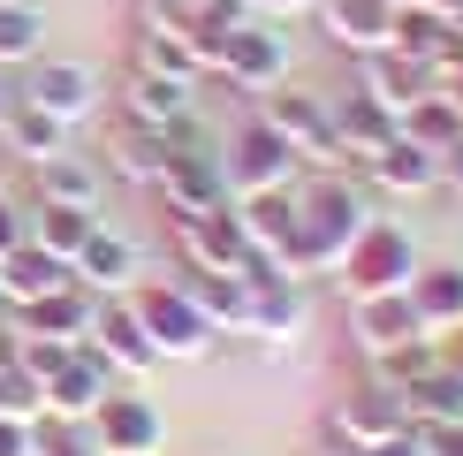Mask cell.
<instances>
[{
    "label": "cell",
    "mask_w": 463,
    "mask_h": 456,
    "mask_svg": "<svg viewBox=\"0 0 463 456\" xmlns=\"http://www.w3.org/2000/svg\"><path fill=\"white\" fill-rule=\"evenodd\" d=\"M373 228V198L342 176H319L312 190H297V266L304 274H335L342 252Z\"/></svg>",
    "instance_id": "cell-1"
},
{
    "label": "cell",
    "mask_w": 463,
    "mask_h": 456,
    "mask_svg": "<svg viewBox=\"0 0 463 456\" xmlns=\"http://www.w3.org/2000/svg\"><path fill=\"white\" fill-rule=\"evenodd\" d=\"M342 290H350V304L357 297H395V290H411V274H418V243H411V228H395V221H380L373 214V228L342 252Z\"/></svg>",
    "instance_id": "cell-2"
},
{
    "label": "cell",
    "mask_w": 463,
    "mask_h": 456,
    "mask_svg": "<svg viewBox=\"0 0 463 456\" xmlns=\"http://www.w3.org/2000/svg\"><path fill=\"white\" fill-rule=\"evenodd\" d=\"M221 176H228V190H288V176H297V152H288V138L281 129H266V122H243L236 129V145L221 152Z\"/></svg>",
    "instance_id": "cell-3"
},
{
    "label": "cell",
    "mask_w": 463,
    "mask_h": 456,
    "mask_svg": "<svg viewBox=\"0 0 463 456\" xmlns=\"http://www.w3.org/2000/svg\"><path fill=\"white\" fill-rule=\"evenodd\" d=\"M129 312L145 319V335H152V350H160V357H198V350H213V328H205V312L183 297V281H175V290H167V281H160V290H145Z\"/></svg>",
    "instance_id": "cell-4"
},
{
    "label": "cell",
    "mask_w": 463,
    "mask_h": 456,
    "mask_svg": "<svg viewBox=\"0 0 463 456\" xmlns=\"http://www.w3.org/2000/svg\"><path fill=\"white\" fill-rule=\"evenodd\" d=\"M326 426H335V442H342V449H380V442H395V433L411 426V411H402V395H395V388L364 380V388H350V395L335 404V418H326Z\"/></svg>",
    "instance_id": "cell-5"
},
{
    "label": "cell",
    "mask_w": 463,
    "mask_h": 456,
    "mask_svg": "<svg viewBox=\"0 0 463 456\" xmlns=\"http://www.w3.org/2000/svg\"><path fill=\"white\" fill-rule=\"evenodd\" d=\"M175 236L198 274H243L250 266V243H243V221L236 205H213V214H175Z\"/></svg>",
    "instance_id": "cell-6"
},
{
    "label": "cell",
    "mask_w": 463,
    "mask_h": 456,
    "mask_svg": "<svg viewBox=\"0 0 463 456\" xmlns=\"http://www.w3.org/2000/svg\"><path fill=\"white\" fill-rule=\"evenodd\" d=\"M266 129H281L297 160H342L335 152V107H319L312 91H266Z\"/></svg>",
    "instance_id": "cell-7"
},
{
    "label": "cell",
    "mask_w": 463,
    "mask_h": 456,
    "mask_svg": "<svg viewBox=\"0 0 463 456\" xmlns=\"http://www.w3.org/2000/svg\"><path fill=\"white\" fill-rule=\"evenodd\" d=\"M221 76L236 91H274L281 76H288V46H281V31H266V24H236L228 31V46H221Z\"/></svg>",
    "instance_id": "cell-8"
},
{
    "label": "cell",
    "mask_w": 463,
    "mask_h": 456,
    "mask_svg": "<svg viewBox=\"0 0 463 456\" xmlns=\"http://www.w3.org/2000/svg\"><path fill=\"white\" fill-rule=\"evenodd\" d=\"M312 304H304V274H259L250 281V312H243V335L259 342H297Z\"/></svg>",
    "instance_id": "cell-9"
},
{
    "label": "cell",
    "mask_w": 463,
    "mask_h": 456,
    "mask_svg": "<svg viewBox=\"0 0 463 456\" xmlns=\"http://www.w3.org/2000/svg\"><path fill=\"white\" fill-rule=\"evenodd\" d=\"M319 31L335 38L342 53H380L395 46V0H312Z\"/></svg>",
    "instance_id": "cell-10"
},
{
    "label": "cell",
    "mask_w": 463,
    "mask_h": 456,
    "mask_svg": "<svg viewBox=\"0 0 463 456\" xmlns=\"http://www.w3.org/2000/svg\"><path fill=\"white\" fill-rule=\"evenodd\" d=\"M357 69H364V76H357V91H364V100H380L395 122H402V107H418V100L433 91V69H426V62H411V53H395V46L357 53Z\"/></svg>",
    "instance_id": "cell-11"
},
{
    "label": "cell",
    "mask_w": 463,
    "mask_h": 456,
    "mask_svg": "<svg viewBox=\"0 0 463 456\" xmlns=\"http://www.w3.org/2000/svg\"><path fill=\"white\" fill-rule=\"evenodd\" d=\"M91 433H99V456H152L160 449V411L145 395H99Z\"/></svg>",
    "instance_id": "cell-12"
},
{
    "label": "cell",
    "mask_w": 463,
    "mask_h": 456,
    "mask_svg": "<svg viewBox=\"0 0 463 456\" xmlns=\"http://www.w3.org/2000/svg\"><path fill=\"white\" fill-rule=\"evenodd\" d=\"M160 190H167V214H213V205H228V176L213 152H167L160 167Z\"/></svg>",
    "instance_id": "cell-13"
},
{
    "label": "cell",
    "mask_w": 463,
    "mask_h": 456,
    "mask_svg": "<svg viewBox=\"0 0 463 456\" xmlns=\"http://www.w3.org/2000/svg\"><path fill=\"white\" fill-rule=\"evenodd\" d=\"M411 304H418V328L433 342L440 335H463V266L440 259V266H418L411 274Z\"/></svg>",
    "instance_id": "cell-14"
},
{
    "label": "cell",
    "mask_w": 463,
    "mask_h": 456,
    "mask_svg": "<svg viewBox=\"0 0 463 456\" xmlns=\"http://www.w3.org/2000/svg\"><path fill=\"white\" fill-rule=\"evenodd\" d=\"M426 328H418V304L411 290H395V297H357V350L364 357H388L402 350V342H418Z\"/></svg>",
    "instance_id": "cell-15"
},
{
    "label": "cell",
    "mask_w": 463,
    "mask_h": 456,
    "mask_svg": "<svg viewBox=\"0 0 463 456\" xmlns=\"http://www.w3.org/2000/svg\"><path fill=\"white\" fill-rule=\"evenodd\" d=\"M402 138V122L380 100H364V91H350V100L335 107V152H350V160H373V152H388Z\"/></svg>",
    "instance_id": "cell-16"
},
{
    "label": "cell",
    "mask_w": 463,
    "mask_h": 456,
    "mask_svg": "<svg viewBox=\"0 0 463 456\" xmlns=\"http://www.w3.org/2000/svg\"><path fill=\"white\" fill-rule=\"evenodd\" d=\"M69 259H53L46 243H15L8 259H0V297L8 304H31V297H53V290H69Z\"/></svg>",
    "instance_id": "cell-17"
},
{
    "label": "cell",
    "mask_w": 463,
    "mask_h": 456,
    "mask_svg": "<svg viewBox=\"0 0 463 456\" xmlns=\"http://www.w3.org/2000/svg\"><path fill=\"white\" fill-rule=\"evenodd\" d=\"M91 335H99L91 350L107 357V373H114V366H122V373H145L152 357H160V350H152V335H145V319L129 312V304H99V312H91Z\"/></svg>",
    "instance_id": "cell-18"
},
{
    "label": "cell",
    "mask_w": 463,
    "mask_h": 456,
    "mask_svg": "<svg viewBox=\"0 0 463 456\" xmlns=\"http://www.w3.org/2000/svg\"><path fill=\"white\" fill-rule=\"evenodd\" d=\"M24 100H31V107H46L53 122H84L91 100H99V84H91V69H84V62H46V69L31 76Z\"/></svg>",
    "instance_id": "cell-19"
},
{
    "label": "cell",
    "mask_w": 463,
    "mask_h": 456,
    "mask_svg": "<svg viewBox=\"0 0 463 456\" xmlns=\"http://www.w3.org/2000/svg\"><path fill=\"white\" fill-rule=\"evenodd\" d=\"M99 395H107V357L99 350H69V366L46 373V411H61V418H91Z\"/></svg>",
    "instance_id": "cell-20"
},
{
    "label": "cell",
    "mask_w": 463,
    "mask_h": 456,
    "mask_svg": "<svg viewBox=\"0 0 463 456\" xmlns=\"http://www.w3.org/2000/svg\"><path fill=\"white\" fill-rule=\"evenodd\" d=\"M364 167H373V183L395 190V198H426V190H440V152L411 145V138H395L388 152H373Z\"/></svg>",
    "instance_id": "cell-21"
},
{
    "label": "cell",
    "mask_w": 463,
    "mask_h": 456,
    "mask_svg": "<svg viewBox=\"0 0 463 456\" xmlns=\"http://www.w3.org/2000/svg\"><path fill=\"white\" fill-rule=\"evenodd\" d=\"M69 274L91 281V290H129V281H137V252H129L122 236H107V228H91L84 252L69 259Z\"/></svg>",
    "instance_id": "cell-22"
},
{
    "label": "cell",
    "mask_w": 463,
    "mask_h": 456,
    "mask_svg": "<svg viewBox=\"0 0 463 456\" xmlns=\"http://www.w3.org/2000/svg\"><path fill=\"white\" fill-rule=\"evenodd\" d=\"M183 114H190V84H183V76H152V69L129 76V122H145V129H175Z\"/></svg>",
    "instance_id": "cell-23"
},
{
    "label": "cell",
    "mask_w": 463,
    "mask_h": 456,
    "mask_svg": "<svg viewBox=\"0 0 463 456\" xmlns=\"http://www.w3.org/2000/svg\"><path fill=\"white\" fill-rule=\"evenodd\" d=\"M183 297L205 312V328H213V335L221 328H243V312H250V281L243 274H190Z\"/></svg>",
    "instance_id": "cell-24"
},
{
    "label": "cell",
    "mask_w": 463,
    "mask_h": 456,
    "mask_svg": "<svg viewBox=\"0 0 463 456\" xmlns=\"http://www.w3.org/2000/svg\"><path fill=\"white\" fill-rule=\"evenodd\" d=\"M402 138H411V145H426V152L463 145V107L449 100V91H426L418 107H402Z\"/></svg>",
    "instance_id": "cell-25"
},
{
    "label": "cell",
    "mask_w": 463,
    "mask_h": 456,
    "mask_svg": "<svg viewBox=\"0 0 463 456\" xmlns=\"http://www.w3.org/2000/svg\"><path fill=\"white\" fill-rule=\"evenodd\" d=\"M38 198L46 205H99V167L91 160H69V152H53V160H38Z\"/></svg>",
    "instance_id": "cell-26"
},
{
    "label": "cell",
    "mask_w": 463,
    "mask_h": 456,
    "mask_svg": "<svg viewBox=\"0 0 463 456\" xmlns=\"http://www.w3.org/2000/svg\"><path fill=\"white\" fill-rule=\"evenodd\" d=\"M91 328V304H84V290H53V297H31L24 304V335H53V342H69V335H84Z\"/></svg>",
    "instance_id": "cell-27"
},
{
    "label": "cell",
    "mask_w": 463,
    "mask_h": 456,
    "mask_svg": "<svg viewBox=\"0 0 463 456\" xmlns=\"http://www.w3.org/2000/svg\"><path fill=\"white\" fill-rule=\"evenodd\" d=\"M167 129H145V122H129L122 138H114V176H129V183H160V167H167Z\"/></svg>",
    "instance_id": "cell-28"
},
{
    "label": "cell",
    "mask_w": 463,
    "mask_h": 456,
    "mask_svg": "<svg viewBox=\"0 0 463 456\" xmlns=\"http://www.w3.org/2000/svg\"><path fill=\"white\" fill-rule=\"evenodd\" d=\"M426 373H440V342H433V335H418V342H402V350L373 357V380H380V388H395V395L418 388Z\"/></svg>",
    "instance_id": "cell-29"
},
{
    "label": "cell",
    "mask_w": 463,
    "mask_h": 456,
    "mask_svg": "<svg viewBox=\"0 0 463 456\" xmlns=\"http://www.w3.org/2000/svg\"><path fill=\"white\" fill-rule=\"evenodd\" d=\"M91 228H99V214H84V205H38V243L53 259H76Z\"/></svg>",
    "instance_id": "cell-30"
},
{
    "label": "cell",
    "mask_w": 463,
    "mask_h": 456,
    "mask_svg": "<svg viewBox=\"0 0 463 456\" xmlns=\"http://www.w3.org/2000/svg\"><path fill=\"white\" fill-rule=\"evenodd\" d=\"M440 31H449V15L418 8V0H402V8H395V53H411V62H433V53H440Z\"/></svg>",
    "instance_id": "cell-31"
},
{
    "label": "cell",
    "mask_w": 463,
    "mask_h": 456,
    "mask_svg": "<svg viewBox=\"0 0 463 456\" xmlns=\"http://www.w3.org/2000/svg\"><path fill=\"white\" fill-rule=\"evenodd\" d=\"M8 129H15V145H24V152H31V167H38V160H53V152H61V129H69V122H53L46 107H31V100H24V107L8 114Z\"/></svg>",
    "instance_id": "cell-32"
},
{
    "label": "cell",
    "mask_w": 463,
    "mask_h": 456,
    "mask_svg": "<svg viewBox=\"0 0 463 456\" xmlns=\"http://www.w3.org/2000/svg\"><path fill=\"white\" fill-rule=\"evenodd\" d=\"M38 411H46V380H38L31 366H0V418H24L31 426Z\"/></svg>",
    "instance_id": "cell-33"
},
{
    "label": "cell",
    "mask_w": 463,
    "mask_h": 456,
    "mask_svg": "<svg viewBox=\"0 0 463 456\" xmlns=\"http://www.w3.org/2000/svg\"><path fill=\"white\" fill-rule=\"evenodd\" d=\"M38 38H46V15H38V8H15V0H0V62H24V53H38Z\"/></svg>",
    "instance_id": "cell-34"
},
{
    "label": "cell",
    "mask_w": 463,
    "mask_h": 456,
    "mask_svg": "<svg viewBox=\"0 0 463 456\" xmlns=\"http://www.w3.org/2000/svg\"><path fill=\"white\" fill-rule=\"evenodd\" d=\"M364 456H426V442H418V426H402L395 442H380V449H364Z\"/></svg>",
    "instance_id": "cell-35"
},
{
    "label": "cell",
    "mask_w": 463,
    "mask_h": 456,
    "mask_svg": "<svg viewBox=\"0 0 463 456\" xmlns=\"http://www.w3.org/2000/svg\"><path fill=\"white\" fill-rule=\"evenodd\" d=\"M0 456H31V433H24V418H0Z\"/></svg>",
    "instance_id": "cell-36"
},
{
    "label": "cell",
    "mask_w": 463,
    "mask_h": 456,
    "mask_svg": "<svg viewBox=\"0 0 463 456\" xmlns=\"http://www.w3.org/2000/svg\"><path fill=\"white\" fill-rule=\"evenodd\" d=\"M440 183H449L456 198H463V145H449V152H440Z\"/></svg>",
    "instance_id": "cell-37"
},
{
    "label": "cell",
    "mask_w": 463,
    "mask_h": 456,
    "mask_svg": "<svg viewBox=\"0 0 463 456\" xmlns=\"http://www.w3.org/2000/svg\"><path fill=\"white\" fill-rule=\"evenodd\" d=\"M15 243H24V228H15V205H8V198H0V259H8V252H15Z\"/></svg>",
    "instance_id": "cell-38"
},
{
    "label": "cell",
    "mask_w": 463,
    "mask_h": 456,
    "mask_svg": "<svg viewBox=\"0 0 463 456\" xmlns=\"http://www.w3.org/2000/svg\"><path fill=\"white\" fill-rule=\"evenodd\" d=\"M243 8H250V15H304L312 0H243Z\"/></svg>",
    "instance_id": "cell-39"
},
{
    "label": "cell",
    "mask_w": 463,
    "mask_h": 456,
    "mask_svg": "<svg viewBox=\"0 0 463 456\" xmlns=\"http://www.w3.org/2000/svg\"><path fill=\"white\" fill-rule=\"evenodd\" d=\"M15 357H24V342H15L8 328H0V366H15Z\"/></svg>",
    "instance_id": "cell-40"
},
{
    "label": "cell",
    "mask_w": 463,
    "mask_h": 456,
    "mask_svg": "<svg viewBox=\"0 0 463 456\" xmlns=\"http://www.w3.org/2000/svg\"><path fill=\"white\" fill-rule=\"evenodd\" d=\"M418 8H433V15H463V0H418Z\"/></svg>",
    "instance_id": "cell-41"
},
{
    "label": "cell",
    "mask_w": 463,
    "mask_h": 456,
    "mask_svg": "<svg viewBox=\"0 0 463 456\" xmlns=\"http://www.w3.org/2000/svg\"><path fill=\"white\" fill-rule=\"evenodd\" d=\"M8 114H15V107H8V84H0V129H8Z\"/></svg>",
    "instance_id": "cell-42"
},
{
    "label": "cell",
    "mask_w": 463,
    "mask_h": 456,
    "mask_svg": "<svg viewBox=\"0 0 463 456\" xmlns=\"http://www.w3.org/2000/svg\"><path fill=\"white\" fill-rule=\"evenodd\" d=\"M326 456H364V449H342V442H335V449H326Z\"/></svg>",
    "instance_id": "cell-43"
},
{
    "label": "cell",
    "mask_w": 463,
    "mask_h": 456,
    "mask_svg": "<svg viewBox=\"0 0 463 456\" xmlns=\"http://www.w3.org/2000/svg\"><path fill=\"white\" fill-rule=\"evenodd\" d=\"M395 8H402V0H395Z\"/></svg>",
    "instance_id": "cell-44"
}]
</instances>
